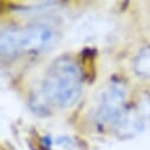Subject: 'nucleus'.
Returning <instances> with one entry per match:
<instances>
[{
	"mask_svg": "<svg viewBox=\"0 0 150 150\" xmlns=\"http://www.w3.org/2000/svg\"><path fill=\"white\" fill-rule=\"evenodd\" d=\"M117 124V129L122 130V131H128V132H134V131H138L141 129V122L138 118H136L132 115H128V114H123L122 117L118 120Z\"/></svg>",
	"mask_w": 150,
	"mask_h": 150,
	"instance_id": "6",
	"label": "nucleus"
},
{
	"mask_svg": "<svg viewBox=\"0 0 150 150\" xmlns=\"http://www.w3.org/2000/svg\"><path fill=\"white\" fill-rule=\"evenodd\" d=\"M23 30L17 27H8L1 33V56L3 58L13 57L21 50Z\"/></svg>",
	"mask_w": 150,
	"mask_h": 150,
	"instance_id": "4",
	"label": "nucleus"
},
{
	"mask_svg": "<svg viewBox=\"0 0 150 150\" xmlns=\"http://www.w3.org/2000/svg\"><path fill=\"white\" fill-rule=\"evenodd\" d=\"M135 71L143 77H150V46L138 53L135 60Z\"/></svg>",
	"mask_w": 150,
	"mask_h": 150,
	"instance_id": "5",
	"label": "nucleus"
},
{
	"mask_svg": "<svg viewBox=\"0 0 150 150\" xmlns=\"http://www.w3.org/2000/svg\"><path fill=\"white\" fill-rule=\"evenodd\" d=\"M125 90L121 84H111L104 92L98 110V118L104 123H117L123 115Z\"/></svg>",
	"mask_w": 150,
	"mask_h": 150,
	"instance_id": "2",
	"label": "nucleus"
},
{
	"mask_svg": "<svg viewBox=\"0 0 150 150\" xmlns=\"http://www.w3.org/2000/svg\"><path fill=\"white\" fill-rule=\"evenodd\" d=\"M54 39L53 30L43 24L31 25L23 30L21 34V50L38 52L49 47Z\"/></svg>",
	"mask_w": 150,
	"mask_h": 150,
	"instance_id": "3",
	"label": "nucleus"
},
{
	"mask_svg": "<svg viewBox=\"0 0 150 150\" xmlns=\"http://www.w3.org/2000/svg\"><path fill=\"white\" fill-rule=\"evenodd\" d=\"M43 92L49 102L58 108H69L82 93V73L73 60L57 59L43 83Z\"/></svg>",
	"mask_w": 150,
	"mask_h": 150,
	"instance_id": "1",
	"label": "nucleus"
},
{
	"mask_svg": "<svg viewBox=\"0 0 150 150\" xmlns=\"http://www.w3.org/2000/svg\"><path fill=\"white\" fill-rule=\"evenodd\" d=\"M138 111L144 118L150 120V95H145L141 99L138 103Z\"/></svg>",
	"mask_w": 150,
	"mask_h": 150,
	"instance_id": "7",
	"label": "nucleus"
}]
</instances>
